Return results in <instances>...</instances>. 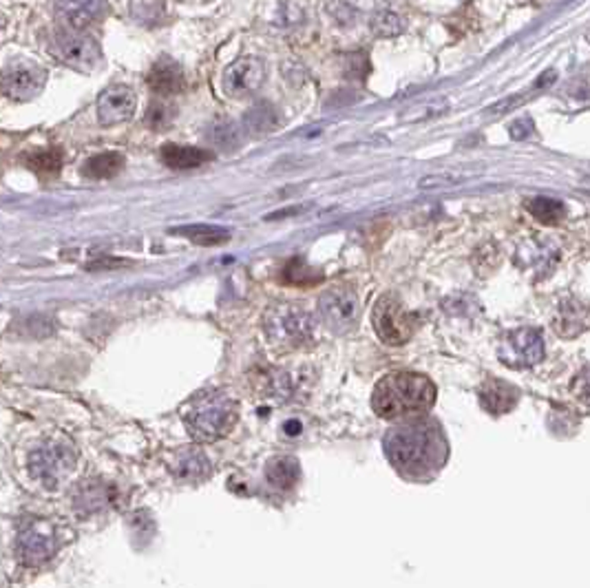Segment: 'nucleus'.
I'll return each mask as SVG.
<instances>
[{
    "label": "nucleus",
    "instance_id": "obj_1",
    "mask_svg": "<svg viewBox=\"0 0 590 588\" xmlns=\"http://www.w3.org/2000/svg\"><path fill=\"white\" fill-rule=\"evenodd\" d=\"M385 454L407 478L434 476L449 454L442 432L431 420H405L385 436Z\"/></svg>",
    "mask_w": 590,
    "mask_h": 588
},
{
    "label": "nucleus",
    "instance_id": "obj_2",
    "mask_svg": "<svg viewBox=\"0 0 590 588\" xmlns=\"http://www.w3.org/2000/svg\"><path fill=\"white\" fill-rule=\"evenodd\" d=\"M435 401V387L416 372H394L380 378L371 396V407L380 418H419Z\"/></svg>",
    "mask_w": 590,
    "mask_h": 588
},
{
    "label": "nucleus",
    "instance_id": "obj_3",
    "mask_svg": "<svg viewBox=\"0 0 590 588\" xmlns=\"http://www.w3.org/2000/svg\"><path fill=\"white\" fill-rule=\"evenodd\" d=\"M78 465V449L62 433H49L29 447L25 469L29 481L44 491L60 489Z\"/></svg>",
    "mask_w": 590,
    "mask_h": 588
},
{
    "label": "nucleus",
    "instance_id": "obj_4",
    "mask_svg": "<svg viewBox=\"0 0 590 588\" xmlns=\"http://www.w3.org/2000/svg\"><path fill=\"white\" fill-rule=\"evenodd\" d=\"M186 429L197 442H217L233 432L239 418V405L228 392L206 390L184 407Z\"/></svg>",
    "mask_w": 590,
    "mask_h": 588
},
{
    "label": "nucleus",
    "instance_id": "obj_5",
    "mask_svg": "<svg viewBox=\"0 0 590 588\" xmlns=\"http://www.w3.org/2000/svg\"><path fill=\"white\" fill-rule=\"evenodd\" d=\"M67 533L56 520L29 515L22 518L16 531V558L29 568H38L53 560V555L62 549Z\"/></svg>",
    "mask_w": 590,
    "mask_h": 588
},
{
    "label": "nucleus",
    "instance_id": "obj_6",
    "mask_svg": "<svg viewBox=\"0 0 590 588\" xmlns=\"http://www.w3.org/2000/svg\"><path fill=\"white\" fill-rule=\"evenodd\" d=\"M263 328H266L267 338L276 347L294 350V347L307 346L315 338L316 321L306 307L294 306V303H281V306L267 310Z\"/></svg>",
    "mask_w": 590,
    "mask_h": 588
},
{
    "label": "nucleus",
    "instance_id": "obj_7",
    "mask_svg": "<svg viewBox=\"0 0 590 588\" xmlns=\"http://www.w3.org/2000/svg\"><path fill=\"white\" fill-rule=\"evenodd\" d=\"M49 52L62 65L83 71V74H91L102 62V49H100L98 40L80 29H69V27L53 36Z\"/></svg>",
    "mask_w": 590,
    "mask_h": 588
},
{
    "label": "nucleus",
    "instance_id": "obj_8",
    "mask_svg": "<svg viewBox=\"0 0 590 588\" xmlns=\"http://www.w3.org/2000/svg\"><path fill=\"white\" fill-rule=\"evenodd\" d=\"M374 328L387 346H403L416 330L414 314L394 294H383L374 307Z\"/></svg>",
    "mask_w": 590,
    "mask_h": 588
},
{
    "label": "nucleus",
    "instance_id": "obj_9",
    "mask_svg": "<svg viewBox=\"0 0 590 588\" xmlns=\"http://www.w3.org/2000/svg\"><path fill=\"white\" fill-rule=\"evenodd\" d=\"M47 84V71L29 60H13L0 71V91L13 102H29Z\"/></svg>",
    "mask_w": 590,
    "mask_h": 588
},
{
    "label": "nucleus",
    "instance_id": "obj_10",
    "mask_svg": "<svg viewBox=\"0 0 590 588\" xmlns=\"http://www.w3.org/2000/svg\"><path fill=\"white\" fill-rule=\"evenodd\" d=\"M319 316L332 332H347L361 316L358 294L347 286L330 288L319 298Z\"/></svg>",
    "mask_w": 590,
    "mask_h": 588
},
{
    "label": "nucleus",
    "instance_id": "obj_11",
    "mask_svg": "<svg viewBox=\"0 0 590 588\" xmlns=\"http://www.w3.org/2000/svg\"><path fill=\"white\" fill-rule=\"evenodd\" d=\"M500 359L511 368H533L544 359V338L539 330L522 328L506 334Z\"/></svg>",
    "mask_w": 590,
    "mask_h": 588
},
{
    "label": "nucleus",
    "instance_id": "obj_12",
    "mask_svg": "<svg viewBox=\"0 0 590 588\" xmlns=\"http://www.w3.org/2000/svg\"><path fill=\"white\" fill-rule=\"evenodd\" d=\"M69 497L71 509L78 515H83V518H89V515H98L111 509L117 500V493L108 482L95 481V478H84V481H80L78 485L71 489Z\"/></svg>",
    "mask_w": 590,
    "mask_h": 588
},
{
    "label": "nucleus",
    "instance_id": "obj_13",
    "mask_svg": "<svg viewBox=\"0 0 590 588\" xmlns=\"http://www.w3.org/2000/svg\"><path fill=\"white\" fill-rule=\"evenodd\" d=\"M266 80V67L259 58H239L226 69L224 91L233 98L251 96Z\"/></svg>",
    "mask_w": 590,
    "mask_h": 588
},
{
    "label": "nucleus",
    "instance_id": "obj_14",
    "mask_svg": "<svg viewBox=\"0 0 590 588\" xmlns=\"http://www.w3.org/2000/svg\"><path fill=\"white\" fill-rule=\"evenodd\" d=\"M166 467L177 481L184 482H203L211 478L212 465L208 460V456L203 454L199 447L186 445L175 449L166 458Z\"/></svg>",
    "mask_w": 590,
    "mask_h": 588
},
{
    "label": "nucleus",
    "instance_id": "obj_15",
    "mask_svg": "<svg viewBox=\"0 0 590 588\" xmlns=\"http://www.w3.org/2000/svg\"><path fill=\"white\" fill-rule=\"evenodd\" d=\"M135 107H138V98H135L133 89L126 84H113L107 91L100 93L98 117L104 126L122 124L133 117Z\"/></svg>",
    "mask_w": 590,
    "mask_h": 588
},
{
    "label": "nucleus",
    "instance_id": "obj_16",
    "mask_svg": "<svg viewBox=\"0 0 590 588\" xmlns=\"http://www.w3.org/2000/svg\"><path fill=\"white\" fill-rule=\"evenodd\" d=\"M553 325L564 338H575L590 328V307L582 306L579 301L562 303L560 312L553 319Z\"/></svg>",
    "mask_w": 590,
    "mask_h": 588
},
{
    "label": "nucleus",
    "instance_id": "obj_17",
    "mask_svg": "<svg viewBox=\"0 0 590 588\" xmlns=\"http://www.w3.org/2000/svg\"><path fill=\"white\" fill-rule=\"evenodd\" d=\"M148 87L160 96H172V93L181 91L184 87V74H181L179 65L172 62L171 58H162L160 62L153 65V69L147 75Z\"/></svg>",
    "mask_w": 590,
    "mask_h": 588
},
{
    "label": "nucleus",
    "instance_id": "obj_18",
    "mask_svg": "<svg viewBox=\"0 0 590 588\" xmlns=\"http://www.w3.org/2000/svg\"><path fill=\"white\" fill-rule=\"evenodd\" d=\"M480 398H482V405L491 414H505V411H511L517 405L520 393H517L515 387L500 381V378H489L480 390Z\"/></svg>",
    "mask_w": 590,
    "mask_h": 588
},
{
    "label": "nucleus",
    "instance_id": "obj_19",
    "mask_svg": "<svg viewBox=\"0 0 590 588\" xmlns=\"http://www.w3.org/2000/svg\"><path fill=\"white\" fill-rule=\"evenodd\" d=\"M56 12L60 13V18H65L69 29L84 31V27H89L91 22L100 20V16L107 12V4L93 3V0L91 3L89 0H84V3H60L56 4Z\"/></svg>",
    "mask_w": 590,
    "mask_h": 588
},
{
    "label": "nucleus",
    "instance_id": "obj_20",
    "mask_svg": "<svg viewBox=\"0 0 590 588\" xmlns=\"http://www.w3.org/2000/svg\"><path fill=\"white\" fill-rule=\"evenodd\" d=\"M162 160L166 166L177 171H188L195 166H202L212 160V153L199 147H179V144H169L162 148Z\"/></svg>",
    "mask_w": 590,
    "mask_h": 588
},
{
    "label": "nucleus",
    "instance_id": "obj_21",
    "mask_svg": "<svg viewBox=\"0 0 590 588\" xmlns=\"http://www.w3.org/2000/svg\"><path fill=\"white\" fill-rule=\"evenodd\" d=\"M266 478L276 489H290L299 481V463L290 456H279L266 465Z\"/></svg>",
    "mask_w": 590,
    "mask_h": 588
},
{
    "label": "nucleus",
    "instance_id": "obj_22",
    "mask_svg": "<svg viewBox=\"0 0 590 588\" xmlns=\"http://www.w3.org/2000/svg\"><path fill=\"white\" fill-rule=\"evenodd\" d=\"M124 169V155L120 153H102L84 162L83 175L89 179H111Z\"/></svg>",
    "mask_w": 590,
    "mask_h": 588
},
{
    "label": "nucleus",
    "instance_id": "obj_23",
    "mask_svg": "<svg viewBox=\"0 0 590 588\" xmlns=\"http://www.w3.org/2000/svg\"><path fill=\"white\" fill-rule=\"evenodd\" d=\"M371 34L380 36V38H394V36H401L407 29V18L403 13L394 12V9L383 7L371 16L370 20Z\"/></svg>",
    "mask_w": 590,
    "mask_h": 588
},
{
    "label": "nucleus",
    "instance_id": "obj_24",
    "mask_svg": "<svg viewBox=\"0 0 590 588\" xmlns=\"http://www.w3.org/2000/svg\"><path fill=\"white\" fill-rule=\"evenodd\" d=\"M27 166L43 178H53L62 169V151L53 147L40 148V151L27 155Z\"/></svg>",
    "mask_w": 590,
    "mask_h": 588
},
{
    "label": "nucleus",
    "instance_id": "obj_25",
    "mask_svg": "<svg viewBox=\"0 0 590 588\" xmlns=\"http://www.w3.org/2000/svg\"><path fill=\"white\" fill-rule=\"evenodd\" d=\"M321 277H323V274L312 268V266H307L303 259L288 261L283 268V274H281V279H283L288 286H315V283L321 282Z\"/></svg>",
    "mask_w": 590,
    "mask_h": 588
},
{
    "label": "nucleus",
    "instance_id": "obj_26",
    "mask_svg": "<svg viewBox=\"0 0 590 588\" xmlns=\"http://www.w3.org/2000/svg\"><path fill=\"white\" fill-rule=\"evenodd\" d=\"M243 122H246V129L251 131V133H267V131L276 129V124H279V115H276V111L270 107V104L261 102L254 104L251 111L246 113Z\"/></svg>",
    "mask_w": 590,
    "mask_h": 588
},
{
    "label": "nucleus",
    "instance_id": "obj_27",
    "mask_svg": "<svg viewBox=\"0 0 590 588\" xmlns=\"http://www.w3.org/2000/svg\"><path fill=\"white\" fill-rule=\"evenodd\" d=\"M529 211L535 219L542 221V224H546V226L560 224L566 215L564 203L557 202V199H551V197L533 199V202L529 203Z\"/></svg>",
    "mask_w": 590,
    "mask_h": 588
},
{
    "label": "nucleus",
    "instance_id": "obj_28",
    "mask_svg": "<svg viewBox=\"0 0 590 588\" xmlns=\"http://www.w3.org/2000/svg\"><path fill=\"white\" fill-rule=\"evenodd\" d=\"M179 234L188 237L190 242L199 243V246H219L230 239V233L224 228H212V226H190V228H179Z\"/></svg>",
    "mask_w": 590,
    "mask_h": 588
},
{
    "label": "nucleus",
    "instance_id": "obj_29",
    "mask_svg": "<svg viewBox=\"0 0 590 588\" xmlns=\"http://www.w3.org/2000/svg\"><path fill=\"white\" fill-rule=\"evenodd\" d=\"M53 328H56V325L49 321V316H25V319L20 321L18 332L29 338H44L52 334Z\"/></svg>",
    "mask_w": 590,
    "mask_h": 588
},
{
    "label": "nucleus",
    "instance_id": "obj_30",
    "mask_svg": "<svg viewBox=\"0 0 590 588\" xmlns=\"http://www.w3.org/2000/svg\"><path fill=\"white\" fill-rule=\"evenodd\" d=\"M212 139H215L221 148H233L237 147L239 139H242V133H239V129L233 122H221V124H217L215 129H212Z\"/></svg>",
    "mask_w": 590,
    "mask_h": 588
},
{
    "label": "nucleus",
    "instance_id": "obj_31",
    "mask_svg": "<svg viewBox=\"0 0 590 588\" xmlns=\"http://www.w3.org/2000/svg\"><path fill=\"white\" fill-rule=\"evenodd\" d=\"M172 115H175V111H172L169 104L153 102L147 113V122L153 126V129H166V126L172 122Z\"/></svg>",
    "mask_w": 590,
    "mask_h": 588
},
{
    "label": "nucleus",
    "instance_id": "obj_32",
    "mask_svg": "<svg viewBox=\"0 0 590 588\" xmlns=\"http://www.w3.org/2000/svg\"><path fill=\"white\" fill-rule=\"evenodd\" d=\"M570 387H573V393L579 398V401L590 405V365L588 368H584L582 372L573 378V385Z\"/></svg>",
    "mask_w": 590,
    "mask_h": 588
},
{
    "label": "nucleus",
    "instance_id": "obj_33",
    "mask_svg": "<svg viewBox=\"0 0 590 588\" xmlns=\"http://www.w3.org/2000/svg\"><path fill=\"white\" fill-rule=\"evenodd\" d=\"M120 266H126V261H122V259H100V261H91L86 268H89V270H102V268H120Z\"/></svg>",
    "mask_w": 590,
    "mask_h": 588
},
{
    "label": "nucleus",
    "instance_id": "obj_34",
    "mask_svg": "<svg viewBox=\"0 0 590 588\" xmlns=\"http://www.w3.org/2000/svg\"><path fill=\"white\" fill-rule=\"evenodd\" d=\"M292 425H297V423H294V420H292ZM285 432H288V433H297V432H301V427H290V425H285Z\"/></svg>",
    "mask_w": 590,
    "mask_h": 588
},
{
    "label": "nucleus",
    "instance_id": "obj_35",
    "mask_svg": "<svg viewBox=\"0 0 590 588\" xmlns=\"http://www.w3.org/2000/svg\"><path fill=\"white\" fill-rule=\"evenodd\" d=\"M0 27H3V13H0Z\"/></svg>",
    "mask_w": 590,
    "mask_h": 588
}]
</instances>
